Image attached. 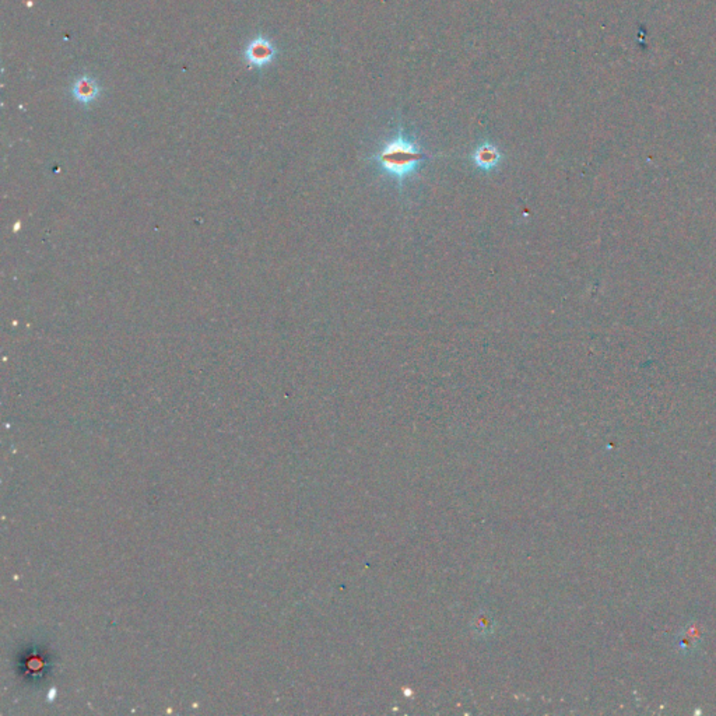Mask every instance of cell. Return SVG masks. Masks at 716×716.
I'll list each match as a JSON object with an SVG mask.
<instances>
[{"label":"cell","mask_w":716,"mask_h":716,"mask_svg":"<svg viewBox=\"0 0 716 716\" xmlns=\"http://www.w3.org/2000/svg\"><path fill=\"white\" fill-rule=\"evenodd\" d=\"M375 160L388 177L403 184L417 172L420 164L426 160V154L416 141L403 134H397L385 143L375 155Z\"/></svg>","instance_id":"1"},{"label":"cell","mask_w":716,"mask_h":716,"mask_svg":"<svg viewBox=\"0 0 716 716\" xmlns=\"http://www.w3.org/2000/svg\"><path fill=\"white\" fill-rule=\"evenodd\" d=\"M701 644H703V630L696 621L686 624L674 637V648L683 656L696 655L700 651Z\"/></svg>","instance_id":"2"},{"label":"cell","mask_w":716,"mask_h":716,"mask_svg":"<svg viewBox=\"0 0 716 716\" xmlns=\"http://www.w3.org/2000/svg\"><path fill=\"white\" fill-rule=\"evenodd\" d=\"M501 151L491 143L480 144L471 154L473 163L483 171H491L501 163Z\"/></svg>","instance_id":"3"},{"label":"cell","mask_w":716,"mask_h":716,"mask_svg":"<svg viewBox=\"0 0 716 716\" xmlns=\"http://www.w3.org/2000/svg\"><path fill=\"white\" fill-rule=\"evenodd\" d=\"M245 55L251 65L261 67L271 62V59L274 58V48L267 40L257 38L254 42L248 45Z\"/></svg>","instance_id":"4"},{"label":"cell","mask_w":716,"mask_h":716,"mask_svg":"<svg viewBox=\"0 0 716 716\" xmlns=\"http://www.w3.org/2000/svg\"><path fill=\"white\" fill-rule=\"evenodd\" d=\"M73 94L76 100H78L80 102H91L98 95V87L94 80L83 77L76 81L73 87Z\"/></svg>","instance_id":"5"}]
</instances>
